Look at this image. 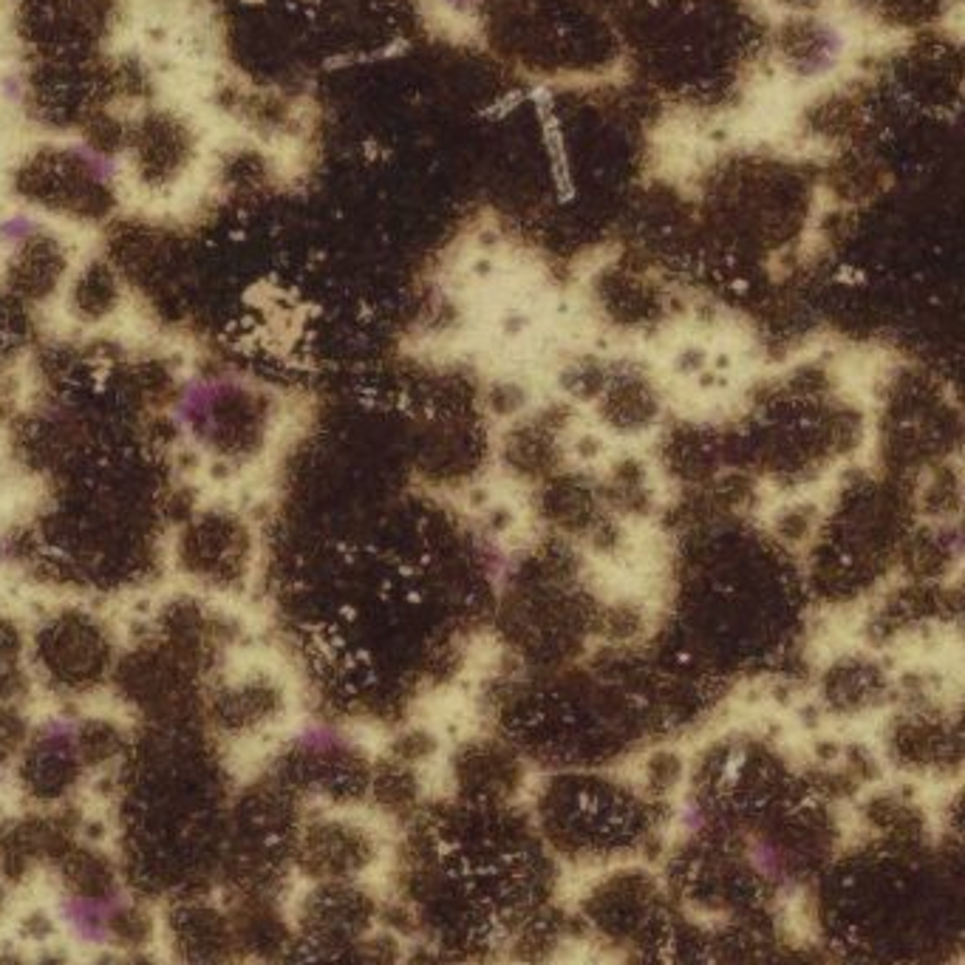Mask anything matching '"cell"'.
Listing matches in <instances>:
<instances>
[{"label":"cell","instance_id":"obj_1","mask_svg":"<svg viewBox=\"0 0 965 965\" xmlns=\"http://www.w3.org/2000/svg\"><path fill=\"white\" fill-rule=\"evenodd\" d=\"M60 920H63L68 934L83 946H102L108 940V920H105V909L100 903L80 898L63 900Z\"/></svg>","mask_w":965,"mask_h":965},{"label":"cell","instance_id":"obj_2","mask_svg":"<svg viewBox=\"0 0 965 965\" xmlns=\"http://www.w3.org/2000/svg\"><path fill=\"white\" fill-rule=\"evenodd\" d=\"M841 49H844V37L838 34V29L824 26V32H821V43H818V49L816 54H813V60H810V66H807L810 68V74H824L827 68L835 66V60H838Z\"/></svg>","mask_w":965,"mask_h":965},{"label":"cell","instance_id":"obj_3","mask_svg":"<svg viewBox=\"0 0 965 965\" xmlns=\"http://www.w3.org/2000/svg\"><path fill=\"white\" fill-rule=\"evenodd\" d=\"M34 230H37V221H34L32 216H26V213H15V216H9L0 221V241H3V244H9V247H15V244H23Z\"/></svg>","mask_w":965,"mask_h":965},{"label":"cell","instance_id":"obj_4","mask_svg":"<svg viewBox=\"0 0 965 965\" xmlns=\"http://www.w3.org/2000/svg\"><path fill=\"white\" fill-rule=\"evenodd\" d=\"M77 153L83 156L85 165H88L91 176H94L97 182H111V179L117 176V165H114L108 156H102V153H97V150H91V148H77Z\"/></svg>","mask_w":965,"mask_h":965},{"label":"cell","instance_id":"obj_5","mask_svg":"<svg viewBox=\"0 0 965 965\" xmlns=\"http://www.w3.org/2000/svg\"><path fill=\"white\" fill-rule=\"evenodd\" d=\"M0 91H3V97H6V100H12V102L20 100V97H23V83H20V77H17V74H6V77L0 80Z\"/></svg>","mask_w":965,"mask_h":965},{"label":"cell","instance_id":"obj_6","mask_svg":"<svg viewBox=\"0 0 965 965\" xmlns=\"http://www.w3.org/2000/svg\"><path fill=\"white\" fill-rule=\"evenodd\" d=\"M445 3H448L450 9H467V6H470L473 0H445Z\"/></svg>","mask_w":965,"mask_h":965}]
</instances>
